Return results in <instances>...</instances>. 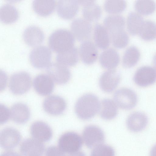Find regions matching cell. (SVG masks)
Here are the masks:
<instances>
[{"label": "cell", "mask_w": 156, "mask_h": 156, "mask_svg": "<svg viewBox=\"0 0 156 156\" xmlns=\"http://www.w3.org/2000/svg\"><path fill=\"white\" fill-rule=\"evenodd\" d=\"M100 103L98 98L92 94L80 97L75 105V111L80 119L87 120L94 117L100 111Z\"/></svg>", "instance_id": "obj_1"}, {"label": "cell", "mask_w": 156, "mask_h": 156, "mask_svg": "<svg viewBox=\"0 0 156 156\" xmlns=\"http://www.w3.org/2000/svg\"><path fill=\"white\" fill-rule=\"evenodd\" d=\"M75 37L68 30L61 29L55 30L50 36L48 44L51 50L60 53L74 46Z\"/></svg>", "instance_id": "obj_2"}, {"label": "cell", "mask_w": 156, "mask_h": 156, "mask_svg": "<svg viewBox=\"0 0 156 156\" xmlns=\"http://www.w3.org/2000/svg\"><path fill=\"white\" fill-rule=\"evenodd\" d=\"M31 85V78L29 73L25 72H20L14 73L11 76L9 87L13 94L20 95L28 91Z\"/></svg>", "instance_id": "obj_3"}, {"label": "cell", "mask_w": 156, "mask_h": 156, "mask_svg": "<svg viewBox=\"0 0 156 156\" xmlns=\"http://www.w3.org/2000/svg\"><path fill=\"white\" fill-rule=\"evenodd\" d=\"M51 53L49 48L44 45L35 47L30 53L29 58L34 67L41 69L46 68L51 63Z\"/></svg>", "instance_id": "obj_4"}, {"label": "cell", "mask_w": 156, "mask_h": 156, "mask_svg": "<svg viewBox=\"0 0 156 156\" xmlns=\"http://www.w3.org/2000/svg\"><path fill=\"white\" fill-rule=\"evenodd\" d=\"M82 138L73 132L65 133L59 138L58 146L64 152L70 153L79 151L83 143Z\"/></svg>", "instance_id": "obj_5"}, {"label": "cell", "mask_w": 156, "mask_h": 156, "mask_svg": "<svg viewBox=\"0 0 156 156\" xmlns=\"http://www.w3.org/2000/svg\"><path fill=\"white\" fill-rule=\"evenodd\" d=\"M114 99L117 106L124 110L133 108L137 102V97L135 93L132 90L126 88L117 90L114 94Z\"/></svg>", "instance_id": "obj_6"}, {"label": "cell", "mask_w": 156, "mask_h": 156, "mask_svg": "<svg viewBox=\"0 0 156 156\" xmlns=\"http://www.w3.org/2000/svg\"><path fill=\"white\" fill-rule=\"evenodd\" d=\"M70 28L74 37L77 40L83 42L88 40L92 30L90 22L82 18H77L73 20Z\"/></svg>", "instance_id": "obj_7"}, {"label": "cell", "mask_w": 156, "mask_h": 156, "mask_svg": "<svg viewBox=\"0 0 156 156\" xmlns=\"http://www.w3.org/2000/svg\"><path fill=\"white\" fill-rule=\"evenodd\" d=\"M103 131L99 127L90 125L84 129L82 134V140L88 148H94L102 144L105 140Z\"/></svg>", "instance_id": "obj_8"}, {"label": "cell", "mask_w": 156, "mask_h": 156, "mask_svg": "<svg viewBox=\"0 0 156 156\" xmlns=\"http://www.w3.org/2000/svg\"><path fill=\"white\" fill-rule=\"evenodd\" d=\"M46 68L48 75L57 84H65L70 79L71 73L67 67L57 62L51 63Z\"/></svg>", "instance_id": "obj_9"}, {"label": "cell", "mask_w": 156, "mask_h": 156, "mask_svg": "<svg viewBox=\"0 0 156 156\" xmlns=\"http://www.w3.org/2000/svg\"><path fill=\"white\" fill-rule=\"evenodd\" d=\"M133 80L136 85L141 87L151 85L156 81V70L150 66L141 67L135 72Z\"/></svg>", "instance_id": "obj_10"}, {"label": "cell", "mask_w": 156, "mask_h": 156, "mask_svg": "<svg viewBox=\"0 0 156 156\" xmlns=\"http://www.w3.org/2000/svg\"><path fill=\"white\" fill-rule=\"evenodd\" d=\"M21 138V134L17 130L12 127H6L0 132V146L7 150L13 148L19 144Z\"/></svg>", "instance_id": "obj_11"}, {"label": "cell", "mask_w": 156, "mask_h": 156, "mask_svg": "<svg viewBox=\"0 0 156 156\" xmlns=\"http://www.w3.org/2000/svg\"><path fill=\"white\" fill-rule=\"evenodd\" d=\"M120 75L116 70H108L101 75L99 80L101 90L106 93L113 91L117 87L120 80Z\"/></svg>", "instance_id": "obj_12"}, {"label": "cell", "mask_w": 156, "mask_h": 156, "mask_svg": "<svg viewBox=\"0 0 156 156\" xmlns=\"http://www.w3.org/2000/svg\"><path fill=\"white\" fill-rule=\"evenodd\" d=\"M43 107L48 114L53 115H58L62 114L65 110L66 103L62 97L57 95H51L44 99Z\"/></svg>", "instance_id": "obj_13"}, {"label": "cell", "mask_w": 156, "mask_h": 156, "mask_svg": "<svg viewBox=\"0 0 156 156\" xmlns=\"http://www.w3.org/2000/svg\"><path fill=\"white\" fill-rule=\"evenodd\" d=\"M79 4L78 1L60 0L58 1L57 11L61 17L66 20L73 18L79 10Z\"/></svg>", "instance_id": "obj_14"}, {"label": "cell", "mask_w": 156, "mask_h": 156, "mask_svg": "<svg viewBox=\"0 0 156 156\" xmlns=\"http://www.w3.org/2000/svg\"><path fill=\"white\" fill-rule=\"evenodd\" d=\"M30 133L33 138L41 142L50 140L52 136V131L46 123L41 121L33 123L30 128Z\"/></svg>", "instance_id": "obj_15"}, {"label": "cell", "mask_w": 156, "mask_h": 156, "mask_svg": "<svg viewBox=\"0 0 156 156\" xmlns=\"http://www.w3.org/2000/svg\"><path fill=\"white\" fill-rule=\"evenodd\" d=\"M79 5L83 7L82 14L83 18L91 22L97 21L101 17V10L94 0H78Z\"/></svg>", "instance_id": "obj_16"}, {"label": "cell", "mask_w": 156, "mask_h": 156, "mask_svg": "<svg viewBox=\"0 0 156 156\" xmlns=\"http://www.w3.org/2000/svg\"><path fill=\"white\" fill-rule=\"evenodd\" d=\"M78 52L82 62L87 65L93 64L98 58V51L96 45L88 40L82 42Z\"/></svg>", "instance_id": "obj_17"}, {"label": "cell", "mask_w": 156, "mask_h": 156, "mask_svg": "<svg viewBox=\"0 0 156 156\" xmlns=\"http://www.w3.org/2000/svg\"><path fill=\"white\" fill-rule=\"evenodd\" d=\"M33 85L37 93L42 96L50 94L54 88L53 80L48 75L40 74L34 78Z\"/></svg>", "instance_id": "obj_18"}, {"label": "cell", "mask_w": 156, "mask_h": 156, "mask_svg": "<svg viewBox=\"0 0 156 156\" xmlns=\"http://www.w3.org/2000/svg\"><path fill=\"white\" fill-rule=\"evenodd\" d=\"M44 146L41 142L34 138L25 139L20 144V150L24 156L42 154L44 151Z\"/></svg>", "instance_id": "obj_19"}, {"label": "cell", "mask_w": 156, "mask_h": 156, "mask_svg": "<svg viewBox=\"0 0 156 156\" xmlns=\"http://www.w3.org/2000/svg\"><path fill=\"white\" fill-rule=\"evenodd\" d=\"M148 119L144 113L139 112L133 113L127 118L126 124L131 131L136 132L143 130L147 126Z\"/></svg>", "instance_id": "obj_20"}, {"label": "cell", "mask_w": 156, "mask_h": 156, "mask_svg": "<svg viewBox=\"0 0 156 156\" xmlns=\"http://www.w3.org/2000/svg\"><path fill=\"white\" fill-rule=\"evenodd\" d=\"M99 61L101 66L108 70L115 69L120 61L118 52L114 48H108L101 54Z\"/></svg>", "instance_id": "obj_21"}, {"label": "cell", "mask_w": 156, "mask_h": 156, "mask_svg": "<svg viewBox=\"0 0 156 156\" xmlns=\"http://www.w3.org/2000/svg\"><path fill=\"white\" fill-rule=\"evenodd\" d=\"M23 38L27 45L34 46L42 43L44 38L43 31L39 27L31 26L27 27L23 34Z\"/></svg>", "instance_id": "obj_22"}, {"label": "cell", "mask_w": 156, "mask_h": 156, "mask_svg": "<svg viewBox=\"0 0 156 156\" xmlns=\"http://www.w3.org/2000/svg\"><path fill=\"white\" fill-rule=\"evenodd\" d=\"M10 117L14 122L20 124L26 122L29 119L30 112L25 104L17 103L14 104L10 110Z\"/></svg>", "instance_id": "obj_23"}, {"label": "cell", "mask_w": 156, "mask_h": 156, "mask_svg": "<svg viewBox=\"0 0 156 156\" xmlns=\"http://www.w3.org/2000/svg\"><path fill=\"white\" fill-rule=\"evenodd\" d=\"M93 35L95 44L98 47L102 49L107 48L111 41L109 33L104 26L99 23L95 24Z\"/></svg>", "instance_id": "obj_24"}, {"label": "cell", "mask_w": 156, "mask_h": 156, "mask_svg": "<svg viewBox=\"0 0 156 156\" xmlns=\"http://www.w3.org/2000/svg\"><path fill=\"white\" fill-rule=\"evenodd\" d=\"M79 52L76 48L73 46L64 51L58 53L56 56L57 62L67 67L73 66L77 63Z\"/></svg>", "instance_id": "obj_25"}, {"label": "cell", "mask_w": 156, "mask_h": 156, "mask_svg": "<svg viewBox=\"0 0 156 156\" xmlns=\"http://www.w3.org/2000/svg\"><path fill=\"white\" fill-rule=\"evenodd\" d=\"M100 115L106 120L114 118L118 114V106L114 101L109 98L103 99L100 103Z\"/></svg>", "instance_id": "obj_26"}, {"label": "cell", "mask_w": 156, "mask_h": 156, "mask_svg": "<svg viewBox=\"0 0 156 156\" xmlns=\"http://www.w3.org/2000/svg\"><path fill=\"white\" fill-rule=\"evenodd\" d=\"M144 20L142 15L136 12H131L128 15L126 25L128 31L132 35L138 34Z\"/></svg>", "instance_id": "obj_27"}, {"label": "cell", "mask_w": 156, "mask_h": 156, "mask_svg": "<svg viewBox=\"0 0 156 156\" xmlns=\"http://www.w3.org/2000/svg\"><path fill=\"white\" fill-rule=\"evenodd\" d=\"M108 32L111 41L114 47L122 48L127 45L129 38L128 34L124 29H118Z\"/></svg>", "instance_id": "obj_28"}, {"label": "cell", "mask_w": 156, "mask_h": 156, "mask_svg": "<svg viewBox=\"0 0 156 156\" xmlns=\"http://www.w3.org/2000/svg\"><path fill=\"white\" fill-rule=\"evenodd\" d=\"M56 1L54 0H35L32 3L34 11L41 16H47L51 14L55 8Z\"/></svg>", "instance_id": "obj_29"}, {"label": "cell", "mask_w": 156, "mask_h": 156, "mask_svg": "<svg viewBox=\"0 0 156 156\" xmlns=\"http://www.w3.org/2000/svg\"><path fill=\"white\" fill-rule=\"evenodd\" d=\"M19 16L18 10L12 4H5L0 7V19L4 23H12L18 19Z\"/></svg>", "instance_id": "obj_30"}, {"label": "cell", "mask_w": 156, "mask_h": 156, "mask_svg": "<svg viewBox=\"0 0 156 156\" xmlns=\"http://www.w3.org/2000/svg\"><path fill=\"white\" fill-rule=\"evenodd\" d=\"M140 57V50L135 46H131L125 50L122 58L123 66L130 68L134 66L139 61Z\"/></svg>", "instance_id": "obj_31"}, {"label": "cell", "mask_w": 156, "mask_h": 156, "mask_svg": "<svg viewBox=\"0 0 156 156\" xmlns=\"http://www.w3.org/2000/svg\"><path fill=\"white\" fill-rule=\"evenodd\" d=\"M104 26L109 31L117 29L124 28L125 21L124 17L119 14L107 16L104 20Z\"/></svg>", "instance_id": "obj_32"}, {"label": "cell", "mask_w": 156, "mask_h": 156, "mask_svg": "<svg viewBox=\"0 0 156 156\" xmlns=\"http://www.w3.org/2000/svg\"><path fill=\"white\" fill-rule=\"evenodd\" d=\"M143 40L146 41L156 38V23L150 20H144L138 34Z\"/></svg>", "instance_id": "obj_33"}, {"label": "cell", "mask_w": 156, "mask_h": 156, "mask_svg": "<svg viewBox=\"0 0 156 156\" xmlns=\"http://www.w3.org/2000/svg\"><path fill=\"white\" fill-rule=\"evenodd\" d=\"M136 12L141 15H148L154 12L156 9V4L152 0L136 1L134 4Z\"/></svg>", "instance_id": "obj_34"}, {"label": "cell", "mask_w": 156, "mask_h": 156, "mask_svg": "<svg viewBox=\"0 0 156 156\" xmlns=\"http://www.w3.org/2000/svg\"><path fill=\"white\" fill-rule=\"evenodd\" d=\"M126 6V2L124 0H107L104 5L105 11L113 14H117L122 12Z\"/></svg>", "instance_id": "obj_35"}, {"label": "cell", "mask_w": 156, "mask_h": 156, "mask_svg": "<svg viewBox=\"0 0 156 156\" xmlns=\"http://www.w3.org/2000/svg\"><path fill=\"white\" fill-rule=\"evenodd\" d=\"M90 156H115V152L112 147L102 144L94 148Z\"/></svg>", "instance_id": "obj_36"}, {"label": "cell", "mask_w": 156, "mask_h": 156, "mask_svg": "<svg viewBox=\"0 0 156 156\" xmlns=\"http://www.w3.org/2000/svg\"><path fill=\"white\" fill-rule=\"evenodd\" d=\"M65 153L58 146H51L45 151V156H64Z\"/></svg>", "instance_id": "obj_37"}, {"label": "cell", "mask_w": 156, "mask_h": 156, "mask_svg": "<svg viewBox=\"0 0 156 156\" xmlns=\"http://www.w3.org/2000/svg\"><path fill=\"white\" fill-rule=\"evenodd\" d=\"M0 111V122L3 124L7 121L10 117V111L4 106L1 105Z\"/></svg>", "instance_id": "obj_38"}, {"label": "cell", "mask_w": 156, "mask_h": 156, "mask_svg": "<svg viewBox=\"0 0 156 156\" xmlns=\"http://www.w3.org/2000/svg\"><path fill=\"white\" fill-rule=\"evenodd\" d=\"M1 156H22L18 153L12 151H7L3 152Z\"/></svg>", "instance_id": "obj_39"}, {"label": "cell", "mask_w": 156, "mask_h": 156, "mask_svg": "<svg viewBox=\"0 0 156 156\" xmlns=\"http://www.w3.org/2000/svg\"><path fill=\"white\" fill-rule=\"evenodd\" d=\"M64 156H86L85 154L83 152L80 151L70 153H67Z\"/></svg>", "instance_id": "obj_40"}, {"label": "cell", "mask_w": 156, "mask_h": 156, "mask_svg": "<svg viewBox=\"0 0 156 156\" xmlns=\"http://www.w3.org/2000/svg\"><path fill=\"white\" fill-rule=\"evenodd\" d=\"M150 156H156V144L151 149Z\"/></svg>", "instance_id": "obj_41"}, {"label": "cell", "mask_w": 156, "mask_h": 156, "mask_svg": "<svg viewBox=\"0 0 156 156\" xmlns=\"http://www.w3.org/2000/svg\"><path fill=\"white\" fill-rule=\"evenodd\" d=\"M153 64L156 69V53L154 55L153 58Z\"/></svg>", "instance_id": "obj_42"}, {"label": "cell", "mask_w": 156, "mask_h": 156, "mask_svg": "<svg viewBox=\"0 0 156 156\" xmlns=\"http://www.w3.org/2000/svg\"><path fill=\"white\" fill-rule=\"evenodd\" d=\"M29 156H41V155L40 154H34V155H31Z\"/></svg>", "instance_id": "obj_43"}]
</instances>
